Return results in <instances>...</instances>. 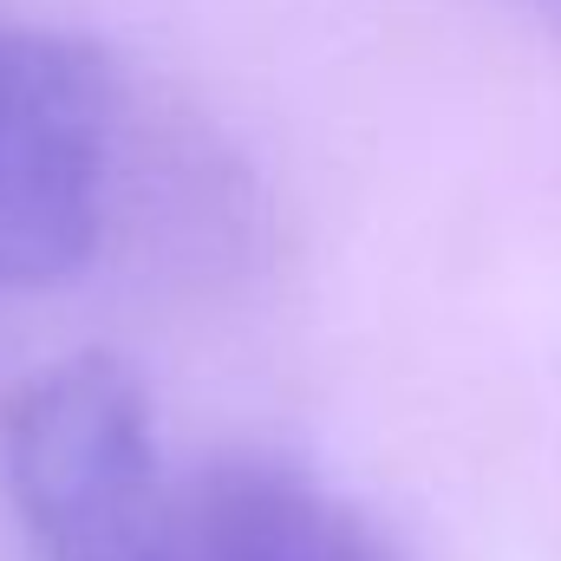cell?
Wrapping results in <instances>:
<instances>
[{
    "label": "cell",
    "instance_id": "4",
    "mask_svg": "<svg viewBox=\"0 0 561 561\" xmlns=\"http://www.w3.org/2000/svg\"><path fill=\"white\" fill-rule=\"evenodd\" d=\"M510 7H516V13H529L536 26H549V33L561 39V0H510Z\"/></svg>",
    "mask_w": 561,
    "mask_h": 561
},
{
    "label": "cell",
    "instance_id": "1",
    "mask_svg": "<svg viewBox=\"0 0 561 561\" xmlns=\"http://www.w3.org/2000/svg\"><path fill=\"white\" fill-rule=\"evenodd\" d=\"M0 483L33 561H190L183 483L118 353H66L0 399Z\"/></svg>",
    "mask_w": 561,
    "mask_h": 561
},
{
    "label": "cell",
    "instance_id": "2",
    "mask_svg": "<svg viewBox=\"0 0 561 561\" xmlns=\"http://www.w3.org/2000/svg\"><path fill=\"white\" fill-rule=\"evenodd\" d=\"M118 144V59L66 26L0 20V287H59L99 255Z\"/></svg>",
    "mask_w": 561,
    "mask_h": 561
},
{
    "label": "cell",
    "instance_id": "3",
    "mask_svg": "<svg viewBox=\"0 0 561 561\" xmlns=\"http://www.w3.org/2000/svg\"><path fill=\"white\" fill-rule=\"evenodd\" d=\"M183 542L190 561H405L353 496L262 450L183 477Z\"/></svg>",
    "mask_w": 561,
    "mask_h": 561
}]
</instances>
